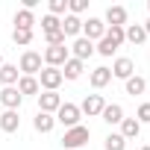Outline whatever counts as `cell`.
Returning a JSON list of instances; mask_svg holds the SVG:
<instances>
[{
    "instance_id": "obj_1",
    "label": "cell",
    "mask_w": 150,
    "mask_h": 150,
    "mask_svg": "<svg viewBox=\"0 0 150 150\" xmlns=\"http://www.w3.org/2000/svg\"><path fill=\"white\" fill-rule=\"evenodd\" d=\"M91 138V129L88 127H71V129H65V135H62V147L65 150H86V141Z\"/></svg>"
},
{
    "instance_id": "obj_2",
    "label": "cell",
    "mask_w": 150,
    "mask_h": 150,
    "mask_svg": "<svg viewBox=\"0 0 150 150\" xmlns=\"http://www.w3.org/2000/svg\"><path fill=\"white\" fill-rule=\"evenodd\" d=\"M44 68V59L38 50H24L21 53V62H18V71H21V77H38Z\"/></svg>"
},
{
    "instance_id": "obj_3",
    "label": "cell",
    "mask_w": 150,
    "mask_h": 150,
    "mask_svg": "<svg viewBox=\"0 0 150 150\" xmlns=\"http://www.w3.org/2000/svg\"><path fill=\"white\" fill-rule=\"evenodd\" d=\"M41 59H44V68H62L71 59V50H68V44H50V47H44Z\"/></svg>"
},
{
    "instance_id": "obj_4",
    "label": "cell",
    "mask_w": 150,
    "mask_h": 150,
    "mask_svg": "<svg viewBox=\"0 0 150 150\" xmlns=\"http://www.w3.org/2000/svg\"><path fill=\"white\" fill-rule=\"evenodd\" d=\"M80 118H83V112H80V106H77V103H62V106H59V112H56V124H62L65 129L80 127Z\"/></svg>"
},
{
    "instance_id": "obj_5",
    "label": "cell",
    "mask_w": 150,
    "mask_h": 150,
    "mask_svg": "<svg viewBox=\"0 0 150 150\" xmlns=\"http://www.w3.org/2000/svg\"><path fill=\"white\" fill-rule=\"evenodd\" d=\"M35 80H38L41 91H59V86L65 83V77H62L59 68H41V74H38Z\"/></svg>"
},
{
    "instance_id": "obj_6",
    "label": "cell",
    "mask_w": 150,
    "mask_h": 150,
    "mask_svg": "<svg viewBox=\"0 0 150 150\" xmlns=\"http://www.w3.org/2000/svg\"><path fill=\"white\" fill-rule=\"evenodd\" d=\"M106 35V24H103V18H86L83 21V38H88V41H100Z\"/></svg>"
},
{
    "instance_id": "obj_7",
    "label": "cell",
    "mask_w": 150,
    "mask_h": 150,
    "mask_svg": "<svg viewBox=\"0 0 150 150\" xmlns=\"http://www.w3.org/2000/svg\"><path fill=\"white\" fill-rule=\"evenodd\" d=\"M62 103H65V100H62V94H59V91H41V94H38V112L56 115Z\"/></svg>"
},
{
    "instance_id": "obj_8",
    "label": "cell",
    "mask_w": 150,
    "mask_h": 150,
    "mask_svg": "<svg viewBox=\"0 0 150 150\" xmlns=\"http://www.w3.org/2000/svg\"><path fill=\"white\" fill-rule=\"evenodd\" d=\"M68 50H71L74 59H80V62H86V59H91V56L97 53V50H94V41H88V38H83V35L74 38V44H71Z\"/></svg>"
},
{
    "instance_id": "obj_9",
    "label": "cell",
    "mask_w": 150,
    "mask_h": 150,
    "mask_svg": "<svg viewBox=\"0 0 150 150\" xmlns=\"http://www.w3.org/2000/svg\"><path fill=\"white\" fill-rule=\"evenodd\" d=\"M103 106H106L103 94H86V100L80 103V112H83V115H88V118H100Z\"/></svg>"
},
{
    "instance_id": "obj_10",
    "label": "cell",
    "mask_w": 150,
    "mask_h": 150,
    "mask_svg": "<svg viewBox=\"0 0 150 150\" xmlns=\"http://www.w3.org/2000/svg\"><path fill=\"white\" fill-rule=\"evenodd\" d=\"M109 71H112V77H118V80H124V83H127L132 74H135V65H132V59H129V56H118V59L112 62V68H109Z\"/></svg>"
},
{
    "instance_id": "obj_11",
    "label": "cell",
    "mask_w": 150,
    "mask_h": 150,
    "mask_svg": "<svg viewBox=\"0 0 150 150\" xmlns=\"http://www.w3.org/2000/svg\"><path fill=\"white\" fill-rule=\"evenodd\" d=\"M0 103H3L6 109H21V103H24V97H21V91L15 88V86H6L3 91H0Z\"/></svg>"
},
{
    "instance_id": "obj_12",
    "label": "cell",
    "mask_w": 150,
    "mask_h": 150,
    "mask_svg": "<svg viewBox=\"0 0 150 150\" xmlns=\"http://www.w3.org/2000/svg\"><path fill=\"white\" fill-rule=\"evenodd\" d=\"M103 24L106 27H127V6H109Z\"/></svg>"
},
{
    "instance_id": "obj_13",
    "label": "cell",
    "mask_w": 150,
    "mask_h": 150,
    "mask_svg": "<svg viewBox=\"0 0 150 150\" xmlns=\"http://www.w3.org/2000/svg\"><path fill=\"white\" fill-rule=\"evenodd\" d=\"M62 33H65V38H80L83 35V18H77V15H65L62 18Z\"/></svg>"
},
{
    "instance_id": "obj_14",
    "label": "cell",
    "mask_w": 150,
    "mask_h": 150,
    "mask_svg": "<svg viewBox=\"0 0 150 150\" xmlns=\"http://www.w3.org/2000/svg\"><path fill=\"white\" fill-rule=\"evenodd\" d=\"M88 83H91V88H106V86L112 83V71H109L106 65L94 68V71L88 74Z\"/></svg>"
},
{
    "instance_id": "obj_15",
    "label": "cell",
    "mask_w": 150,
    "mask_h": 150,
    "mask_svg": "<svg viewBox=\"0 0 150 150\" xmlns=\"http://www.w3.org/2000/svg\"><path fill=\"white\" fill-rule=\"evenodd\" d=\"M59 71H62V77H65V80H80V77H83V71H86V62H80V59H74V56H71Z\"/></svg>"
},
{
    "instance_id": "obj_16",
    "label": "cell",
    "mask_w": 150,
    "mask_h": 150,
    "mask_svg": "<svg viewBox=\"0 0 150 150\" xmlns=\"http://www.w3.org/2000/svg\"><path fill=\"white\" fill-rule=\"evenodd\" d=\"M15 88L21 91V97H38V94H41V86H38L35 77H21Z\"/></svg>"
},
{
    "instance_id": "obj_17",
    "label": "cell",
    "mask_w": 150,
    "mask_h": 150,
    "mask_svg": "<svg viewBox=\"0 0 150 150\" xmlns=\"http://www.w3.org/2000/svg\"><path fill=\"white\" fill-rule=\"evenodd\" d=\"M100 118H103L109 127H115V124L124 121V106H121V103H106L103 112H100Z\"/></svg>"
},
{
    "instance_id": "obj_18",
    "label": "cell",
    "mask_w": 150,
    "mask_h": 150,
    "mask_svg": "<svg viewBox=\"0 0 150 150\" xmlns=\"http://www.w3.org/2000/svg\"><path fill=\"white\" fill-rule=\"evenodd\" d=\"M33 127H35V132L47 135V132H53V127H56V115H47V112H35V118H33Z\"/></svg>"
},
{
    "instance_id": "obj_19",
    "label": "cell",
    "mask_w": 150,
    "mask_h": 150,
    "mask_svg": "<svg viewBox=\"0 0 150 150\" xmlns=\"http://www.w3.org/2000/svg\"><path fill=\"white\" fill-rule=\"evenodd\" d=\"M124 38H127L129 44H135V47H138V44H144V41H147V33H144V27H141V24H127V27H124Z\"/></svg>"
},
{
    "instance_id": "obj_20",
    "label": "cell",
    "mask_w": 150,
    "mask_h": 150,
    "mask_svg": "<svg viewBox=\"0 0 150 150\" xmlns=\"http://www.w3.org/2000/svg\"><path fill=\"white\" fill-rule=\"evenodd\" d=\"M18 127H21V115L15 109H6L3 115H0V129L3 132H18Z\"/></svg>"
},
{
    "instance_id": "obj_21",
    "label": "cell",
    "mask_w": 150,
    "mask_h": 150,
    "mask_svg": "<svg viewBox=\"0 0 150 150\" xmlns=\"http://www.w3.org/2000/svg\"><path fill=\"white\" fill-rule=\"evenodd\" d=\"M18 80H21V71H18V65H9V62H3V68H0V83H3V88H6V86H18Z\"/></svg>"
},
{
    "instance_id": "obj_22",
    "label": "cell",
    "mask_w": 150,
    "mask_h": 150,
    "mask_svg": "<svg viewBox=\"0 0 150 150\" xmlns=\"http://www.w3.org/2000/svg\"><path fill=\"white\" fill-rule=\"evenodd\" d=\"M124 91H127V94H132V97H135V94H144V91H147V80H144V77H138V74H132V77L124 83Z\"/></svg>"
},
{
    "instance_id": "obj_23",
    "label": "cell",
    "mask_w": 150,
    "mask_h": 150,
    "mask_svg": "<svg viewBox=\"0 0 150 150\" xmlns=\"http://www.w3.org/2000/svg\"><path fill=\"white\" fill-rule=\"evenodd\" d=\"M35 27V15L30 9H18L15 12V30H33Z\"/></svg>"
},
{
    "instance_id": "obj_24",
    "label": "cell",
    "mask_w": 150,
    "mask_h": 150,
    "mask_svg": "<svg viewBox=\"0 0 150 150\" xmlns=\"http://www.w3.org/2000/svg\"><path fill=\"white\" fill-rule=\"evenodd\" d=\"M118 127H121V135H124L127 141H129V138H138V132H141V124H138L135 118H124Z\"/></svg>"
},
{
    "instance_id": "obj_25",
    "label": "cell",
    "mask_w": 150,
    "mask_h": 150,
    "mask_svg": "<svg viewBox=\"0 0 150 150\" xmlns=\"http://www.w3.org/2000/svg\"><path fill=\"white\" fill-rule=\"evenodd\" d=\"M103 150H127V138L121 132H109L103 138Z\"/></svg>"
},
{
    "instance_id": "obj_26",
    "label": "cell",
    "mask_w": 150,
    "mask_h": 150,
    "mask_svg": "<svg viewBox=\"0 0 150 150\" xmlns=\"http://www.w3.org/2000/svg\"><path fill=\"white\" fill-rule=\"evenodd\" d=\"M62 30V18H53V15H44L41 18V33L50 35V33H59Z\"/></svg>"
},
{
    "instance_id": "obj_27",
    "label": "cell",
    "mask_w": 150,
    "mask_h": 150,
    "mask_svg": "<svg viewBox=\"0 0 150 150\" xmlns=\"http://www.w3.org/2000/svg\"><path fill=\"white\" fill-rule=\"evenodd\" d=\"M47 15L65 18V15H68V0H50V3H47Z\"/></svg>"
},
{
    "instance_id": "obj_28",
    "label": "cell",
    "mask_w": 150,
    "mask_h": 150,
    "mask_svg": "<svg viewBox=\"0 0 150 150\" xmlns=\"http://www.w3.org/2000/svg\"><path fill=\"white\" fill-rule=\"evenodd\" d=\"M106 41H112L115 47H121L127 38H124V27H106V35H103Z\"/></svg>"
},
{
    "instance_id": "obj_29",
    "label": "cell",
    "mask_w": 150,
    "mask_h": 150,
    "mask_svg": "<svg viewBox=\"0 0 150 150\" xmlns=\"http://www.w3.org/2000/svg\"><path fill=\"white\" fill-rule=\"evenodd\" d=\"M12 41H15L18 47L33 44V30H12Z\"/></svg>"
},
{
    "instance_id": "obj_30",
    "label": "cell",
    "mask_w": 150,
    "mask_h": 150,
    "mask_svg": "<svg viewBox=\"0 0 150 150\" xmlns=\"http://www.w3.org/2000/svg\"><path fill=\"white\" fill-rule=\"evenodd\" d=\"M86 9H88V0H68V15H77L80 18Z\"/></svg>"
},
{
    "instance_id": "obj_31",
    "label": "cell",
    "mask_w": 150,
    "mask_h": 150,
    "mask_svg": "<svg viewBox=\"0 0 150 150\" xmlns=\"http://www.w3.org/2000/svg\"><path fill=\"white\" fill-rule=\"evenodd\" d=\"M135 121H138V124H150V103H141V106H138Z\"/></svg>"
},
{
    "instance_id": "obj_32",
    "label": "cell",
    "mask_w": 150,
    "mask_h": 150,
    "mask_svg": "<svg viewBox=\"0 0 150 150\" xmlns=\"http://www.w3.org/2000/svg\"><path fill=\"white\" fill-rule=\"evenodd\" d=\"M141 27H144V33H147V35H150V18H147V21H144V24H141Z\"/></svg>"
},
{
    "instance_id": "obj_33",
    "label": "cell",
    "mask_w": 150,
    "mask_h": 150,
    "mask_svg": "<svg viewBox=\"0 0 150 150\" xmlns=\"http://www.w3.org/2000/svg\"><path fill=\"white\" fill-rule=\"evenodd\" d=\"M0 68H3V53H0Z\"/></svg>"
},
{
    "instance_id": "obj_34",
    "label": "cell",
    "mask_w": 150,
    "mask_h": 150,
    "mask_svg": "<svg viewBox=\"0 0 150 150\" xmlns=\"http://www.w3.org/2000/svg\"><path fill=\"white\" fill-rule=\"evenodd\" d=\"M141 150H150V144H144V147H141Z\"/></svg>"
},
{
    "instance_id": "obj_35",
    "label": "cell",
    "mask_w": 150,
    "mask_h": 150,
    "mask_svg": "<svg viewBox=\"0 0 150 150\" xmlns=\"http://www.w3.org/2000/svg\"><path fill=\"white\" fill-rule=\"evenodd\" d=\"M147 9H150V3H147Z\"/></svg>"
}]
</instances>
